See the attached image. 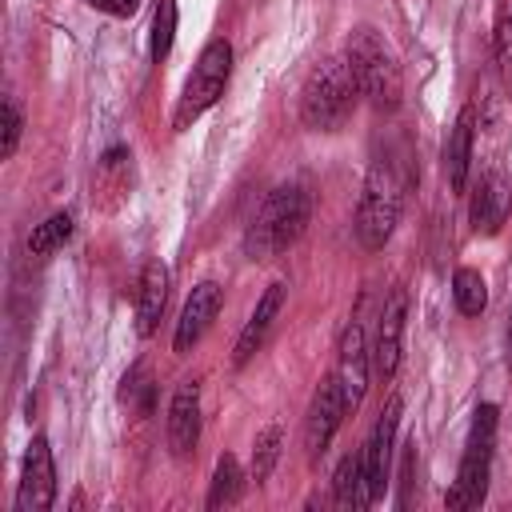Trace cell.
Returning a JSON list of instances; mask_svg holds the SVG:
<instances>
[{
  "instance_id": "30bf717a",
  "label": "cell",
  "mask_w": 512,
  "mask_h": 512,
  "mask_svg": "<svg viewBox=\"0 0 512 512\" xmlns=\"http://www.w3.org/2000/svg\"><path fill=\"white\" fill-rule=\"evenodd\" d=\"M332 372L340 376L348 412H356L360 400H364V392H368V376H372V352H368V336H364V324L360 320L344 324L340 344H336V368Z\"/></svg>"
},
{
  "instance_id": "4316f807",
  "label": "cell",
  "mask_w": 512,
  "mask_h": 512,
  "mask_svg": "<svg viewBox=\"0 0 512 512\" xmlns=\"http://www.w3.org/2000/svg\"><path fill=\"white\" fill-rule=\"evenodd\" d=\"M412 468H416V436L408 440V448H404V464H400V484H404V492H400V508H408L412 504Z\"/></svg>"
},
{
  "instance_id": "52a82bcc",
  "label": "cell",
  "mask_w": 512,
  "mask_h": 512,
  "mask_svg": "<svg viewBox=\"0 0 512 512\" xmlns=\"http://www.w3.org/2000/svg\"><path fill=\"white\" fill-rule=\"evenodd\" d=\"M344 416H348V400H344L340 376L328 372V376L316 384V392H312V400H308V416H304V448H308V460H312V464L328 452V444H332V436L340 432Z\"/></svg>"
},
{
  "instance_id": "6da1fadb",
  "label": "cell",
  "mask_w": 512,
  "mask_h": 512,
  "mask_svg": "<svg viewBox=\"0 0 512 512\" xmlns=\"http://www.w3.org/2000/svg\"><path fill=\"white\" fill-rule=\"evenodd\" d=\"M312 220V196L304 184H280L264 196L260 212L252 216L248 232H244V256L248 260H276L280 252H288Z\"/></svg>"
},
{
  "instance_id": "2e32d148",
  "label": "cell",
  "mask_w": 512,
  "mask_h": 512,
  "mask_svg": "<svg viewBox=\"0 0 512 512\" xmlns=\"http://www.w3.org/2000/svg\"><path fill=\"white\" fill-rule=\"evenodd\" d=\"M472 144H476V108L464 104L456 124L444 136V180L452 192L468 188V168H472Z\"/></svg>"
},
{
  "instance_id": "ffe728a7",
  "label": "cell",
  "mask_w": 512,
  "mask_h": 512,
  "mask_svg": "<svg viewBox=\"0 0 512 512\" xmlns=\"http://www.w3.org/2000/svg\"><path fill=\"white\" fill-rule=\"evenodd\" d=\"M72 236V212H52L48 220H40L32 232H28V252L32 256H52L56 248H64Z\"/></svg>"
},
{
  "instance_id": "44dd1931",
  "label": "cell",
  "mask_w": 512,
  "mask_h": 512,
  "mask_svg": "<svg viewBox=\"0 0 512 512\" xmlns=\"http://www.w3.org/2000/svg\"><path fill=\"white\" fill-rule=\"evenodd\" d=\"M452 300L460 308V316H480L488 308V284L476 268H456L452 272Z\"/></svg>"
},
{
  "instance_id": "5bb4252c",
  "label": "cell",
  "mask_w": 512,
  "mask_h": 512,
  "mask_svg": "<svg viewBox=\"0 0 512 512\" xmlns=\"http://www.w3.org/2000/svg\"><path fill=\"white\" fill-rule=\"evenodd\" d=\"M284 300H288V288H284L280 280L264 288V296L256 300V308H252L248 324H244V328H240V336H236V348H232V364H236V368H244V364L264 348V340H268V332H272V324H276V316H280Z\"/></svg>"
},
{
  "instance_id": "d4e9b609",
  "label": "cell",
  "mask_w": 512,
  "mask_h": 512,
  "mask_svg": "<svg viewBox=\"0 0 512 512\" xmlns=\"http://www.w3.org/2000/svg\"><path fill=\"white\" fill-rule=\"evenodd\" d=\"M152 376H148V368L144 364H136L128 376H124V388H120V400L128 404V408H136V412H152Z\"/></svg>"
},
{
  "instance_id": "8fae6325",
  "label": "cell",
  "mask_w": 512,
  "mask_h": 512,
  "mask_svg": "<svg viewBox=\"0 0 512 512\" xmlns=\"http://www.w3.org/2000/svg\"><path fill=\"white\" fill-rule=\"evenodd\" d=\"M220 304H224V288H220L216 280H200V284L188 292L184 308H180V320H176V332H172V352H180V356L192 352V348L200 344V336L212 328Z\"/></svg>"
},
{
  "instance_id": "d6986e66",
  "label": "cell",
  "mask_w": 512,
  "mask_h": 512,
  "mask_svg": "<svg viewBox=\"0 0 512 512\" xmlns=\"http://www.w3.org/2000/svg\"><path fill=\"white\" fill-rule=\"evenodd\" d=\"M244 468H240V460L232 456V452H224L220 460H216V472H212V488H208V508H228V504H236L240 500V492H244Z\"/></svg>"
},
{
  "instance_id": "ac0fdd59",
  "label": "cell",
  "mask_w": 512,
  "mask_h": 512,
  "mask_svg": "<svg viewBox=\"0 0 512 512\" xmlns=\"http://www.w3.org/2000/svg\"><path fill=\"white\" fill-rule=\"evenodd\" d=\"M332 500L340 508H368V476H364V452H348L332 472Z\"/></svg>"
},
{
  "instance_id": "9c48e42d",
  "label": "cell",
  "mask_w": 512,
  "mask_h": 512,
  "mask_svg": "<svg viewBox=\"0 0 512 512\" xmlns=\"http://www.w3.org/2000/svg\"><path fill=\"white\" fill-rule=\"evenodd\" d=\"M56 504V464L52 448L44 436L28 440L24 464H20V484H16V508L20 512H48Z\"/></svg>"
},
{
  "instance_id": "8992f818",
  "label": "cell",
  "mask_w": 512,
  "mask_h": 512,
  "mask_svg": "<svg viewBox=\"0 0 512 512\" xmlns=\"http://www.w3.org/2000/svg\"><path fill=\"white\" fill-rule=\"evenodd\" d=\"M228 76H232V44H228L224 36H216V40H208V44L200 48V56H196V64H192V72H188V80H184L180 104H176V112H172V128H176V132L192 128V124L224 96Z\"/></svg>"
},
{
  "instance_id": "9a60e30c",
  "label": "cell",
  "mask_w": 512,
  "mask_h": 512,
  "mask_svg": "<svg viewBox=\"0 0 512 512\" xmlns=\"http://www.w3.org/2000/svg\"><path fill=\"white\" fill-rule=\"evenodd\" d=\"M200 444V384L184 380L168 400V448L172 456H188Z\"/></svg>"
},
{
  "instance_id": "5b68a950",
  "label": "cell",
  "mask_w": 512,
  "mask_h": 512,
  "mask_svg": "<svg viewBox=\"0 0 512 512\" xmlns=\"http://www.w3.org/2000/svg\"><path fill=\"white\" fill-rule=\"evenodd\" d=\"M496 424H500V408L496 404H480L472 412L468 424V440H464V456L456 468V480L444 496V504L452 512L464 508H480L488 496V476H492V452H496Z\"/></svg>"
},
{
  "instance_id": "e0dca14e",
  "label": "cell",
  "mask_w": 512,
  "mask_h": 512,
  "mask_svg": "<svg viewBox=\"0 0 512 512\" xmlns=\"http://www.w3.org/2000/svg\"><path fill=\"white\" fill-rule=\"evenodd\" d=\"M168 268L160 260H148L140 268V280H136V332L140 336H152L160 316H164V304H168Z\"/></svg>"
},
{
  "instance_id": "f1b7e54d",
  "label": "cell",
  "mask_w": 512,
  "mask_h": 512,
  "mask_svg": "<svg viewBox=\"0 0 512 512\" xmlns=\"http://www.w3.org/2000/svg\"><path fill=\"white\" fill-rule=\"evenodd\" d=\"M508 368H512V312H508Z\"/></svg>"
},
{
  "instance_id": "7c38bea8",
  "label": "cell",
  "mask_w": 512,
  "mask_h": 512,
  "mask_svg": "<svg viewBox=\"0 0 512 512\" xmlns=\"http://www.w3.org/2000/svg\"><path fill=\"white\" fill-rule=\"evenodd\" d=\"M404 320H408V292L396 288L384 308H380V324H376V340H372V368L380 380H392L400 368V352H404Z\"/></svg>"
},
{
  "instance_id": "603a6c76",
  "label": "cell",
  "mask_w": 512,
  "mask_h": 512,
  "mask_svg": "<svg viewBox=\"0 0 512 512\" xmlns=\"http://www.w3.org/2000/svg\"><path fill=\"white\" fill-rule=\"evenodd\" d=\"M172 40H176V0H160L152 16V60L156 64L172 52Z\"/></svg>"
},
{
  "instance_id": "7a4b0ae2",
  "label": "cell",
  "mask_w": 512,
  "mask_h": 512,
  "mask_svg": "<svg viewBox=\"0 0 512 512\" xmlns=\"http://www.w3.org/2000/svg\"><path fill=\"white\" fill-rule=\"evenodd\" d=\"M344 60H348V68H352V76L360 84V96L372 108H380V112H396L400 108V96H404L400 60H396L392 44L376 28H368V24L352 28L348 40H344Z\"/></svg>"
},
{
  "instance_id": "484cf974",
  "label": "cell",
  "mask_w": 512,
  "mask_h": 512,
  "mask_svg": "<svg viewBox=\"0 0 512 512\" xmlns=\"http://www.w3.org/2000/svg\"><path fill=\"white\" fill-rule=\"evenodd\" d=\"M492 60H496L500 84L512 88V16H500V20H496V32H492Z\"/></svg>"
},
{
  "instance_id": "cb8c5ba5",
  "label": "cell",
  "mask_w": 512,
  "mask_h": 512,
  "mask_svg": "<svg viewBox=\"0 0 512 512\" xmlns=\"http://www.w3.org/2000/svg\"><path fill=\"white\" fill-rule=\"evenodd\" d=\"M20 136H24V112L16 108L12 96H4V104H0V160H12L16 156Z\"/></svg>"
},
{
  "instance_id": "277c9868",
  "label": "cell",
  "mask_w": 512,
  "mask_h": 512,
  "mask_svg": "<svg viewBox=\"0 0 512 512\" xmlns=\"http://www.w3.org/2000/svg\"><path fill=\"white\" fill-rule=\"evenodd\" d=\"M404 192H408V180L400 176L396 160H372L368 176H364V188H360V204H356V240L360 248L368 252H380L396 224H400V212H404Z\"/></svg>"
},
{
  "instance_id": "7402d4cb",
  "label": "cell",
  "mask_w": 512,
  "mask_h": 512,
  "mask_svg": "<svg viewBox=\"0 0 512 512\" xmlns=\"http://www.w3.org/2000/svg\"><path fill=\"white\" fill-rule=\"evenodd\" d=\"M280 448H284L280 424H268V428L256 432V444H252V480H256V484H264V480L272 476V468H276V460H280Z\"/></svg>"
},
{
  "instance_id": "4fadbf2b",
  "label": "cell",
  "mask_w": 512,
  "mask_h": 512,
  "mask_svg": "<svg viewBox=\"0 0 512 512\" xmlns=\"http://www.w3.org/2000/svg\"><path fill=\"white\" fill-rule=\"evenodd\" d=\"M512 212V184L504 172H484L476 192H472V204H468V220H472V232L476 236H496L504 228Z\"/></svg>"
},
{
  "instance_id": "ba28073f",
  "label": "cell",
  "mask_w": 512,
  "mask_h": 512,
  "mask_svg": "<svg viewBox=\"0 0 512 512\" xmlns=\"http://www.w3.org/2000/svg\"><path fill=\"white\" fill-rule=\"evenodd\" d=\"M400 412H404V400H400V396H388V404L380 408V416H376V424H372V436H368V444H364V476H368V496H372V504L384 500L388 480H392V444H396Z\"/></svg>"
},
{
  "instance_id": "83f0119b",
  "label": "cell",
  "mask_w": 512,
  "mask_h": 512,
  "mask_svg": "<svg viewBox=\"0 0 512 512\" xmlns=\"http://www.w3.org/2000/svg\"><path fill=\"white\" fill-rule=\"evenodd\" d=\"M88 4L100 8V12H108V16H132L140 8V0H88Z\"/></svg>"
},
{
  "instance_id": "3957f363",
  "label": "cell",
  "mask_w": 512,
  "mask_h": 512,
  "mask_svg": "<svg viewBox=\"0 0 512 512\" xmlns=\"http://www.w3.org/2000/svg\"><path fill=\"white\" fill-rule=\"evenodd\" d=\"M356 100H360V84H356L348 60L328 56L308 72V80L300 88V120L312 132H340L352 120Z\"/></svg>"
}]
</instances>
